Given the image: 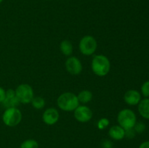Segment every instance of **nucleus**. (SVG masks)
Here are the masks:
<instances>
[{"instance_id": "obj_1", "label": "nucleus", "mask_w": 149, "mask_h": 148, "mask_svg": "<svg viewBox=\"0 0 149 148\" xmlns=\"http://www.w3.org/2000/svg\"><path fill=\"white\" fill-rule=\"evenodd\" d=\"M91 68L96 75L100 77L106 76L110 71L111 62L106 56L97 55L92 59Z\"/></svg>"}, {"instance_id": "obj_2", "label": "nucleus", "mask_w": 149, "mask_h": 148, "mask_svg": "<svg viewBox=\"0 0 149 148\" xmlns=\"http://www.w3.org/2000/svg\"><path fill=\"white\" fill-rule=\"evenodd\" d=\"M57 104L61 110L65 112L74 111L79 105L77 95L72 92H65L61 94L57 99Z\"/></svg>"}, {"instance_id": "obj_3", "label": "nucleus", "mask_w": 149, "mask_h": 148, "mask_svg": "<svg viewBox=\"0 0 149 148\" xmlns=\"http://www.w3.org/2000/svg\"><path fill=\"white\" fill-rule=\"evenodd\" d=\"M22 113L17 107L6 108L2 114V121L7 126L14 127L17 126L22 120Z\"/></svg>"}, {"instance_id": "obj_4", "label": "nucleus", "mask_w": 149, "mask_h": 148, "mask_svg": "<svg viewBox=\"0 0 149 148\" xmlns=\"http://www.w3.org/2000/svg\"><path fill=\"white\" fill-rule=\"evenodd\" d=\"M117 121L125 130L133 129L136 123V115L132 110L123 109L118 113Z\"/></svg>"}, {"instance_id": "obj_5", "label": "nucleus", "mask_w": 149, "mask_h": 148, "mask_svg": "<svg viewBox=\"0 0 149 148\" xmlns=\"http://www.w3.org/2000/svg\"><path fill=\"white\" fill-rule=\"evenodd\" d=\"M97 47L96 39L93 36L87 35L81 38L79 44V48L82 55L90 56L95 52Z\"/></svg>"}, {"instance_id": "obj_6", "label": "nucleus", "mask_w": 149, "mask_h": 148, "mask_svg": "<svg viewBox=\"0 0 149 148\" xmlns=\"http://www.w3.org/2000/svg\"><path fill=\"white\" fill-rule=\"evenodd\" d=\"M15 94L16 97L19 100L20 103L23 104H29L31 102L32 100L34 97L33 88L29 84H22L17 86L16 88Z\"/></svg>"}, {"instance_id": "obj_7", "label": "nucleus", "mask_w": 149, "mask_h": 148, "mask_svg": "<svg viewBox=\"0 0 149 148\" xmlns=\"http://www.w3.org/2000/svg\"><path fill=\"white\" fill-rule=\"evenodd\" d=\"M74 118L80 123H87L93 118V112L87 106L79 105L74 110Z\"/></svg>"}, {"instance_id": "obj_8", "label": "nucleus", "mask_w": 149, "mask_h": 148, "mask_svg": "<svg viewBox=\"0 0 149 148\" xmlns=\"http://www.w3.org/2000/svg\"><path fill=\"white\" fill-rule=\"evenodd\" d=\"M65 69L70 74L77 75L82 71L81 62L77 57H70L65 61Z\"/></svg>"}, {"instance_id": "obj_9", "label": "nucleus", "mask_w": 149, "mask_h": 148, "mask_svg": "<svg viewBox=\"0 0 149 148\" xmlns=\"http://www.w3.org/2000/svg\"><path fill=\"white\" fill-rule=\"evenodd\" d=\"M59 112L55 107H49L45 110L42 115V120L49 126L55 124L59 120Z\"/></svg>"}, {"instance_id": "obj_10", "label": "nucleus", "mask_w": 149, "mask_h": 148, "mask_svg": "<svg viewBox=\"0 0 149 148\" xmlns=\"http://www.w3.org/2000/svg\"><path fill=\"white\" fill-rule=\"evenodd\" d=\"M1 104L6 107H17L20 104V101L16 97L15 91L12 89H9L6 91V97Z\"/></svg>"}, {"instance_id": "obj_11", "label": "nucleus", "mask_w": 149, "mask_h": 148, "mask_svg": "<svg viewBox=\"0 0 149 148\" xmlns=\"http://www.w3.org/2000/svg\"><path fill=\"white\" fill-rule=\"evenodd\" d=\"M124 100L129 105H136L138 104L141 100V95L137 90L130 89L125 92L124 95Z\"/></svg>"}, {"instance_id": "obj_12", "label": "nucleus", "mask_w": 149, "mask_h": 148, "mask_svg": "<svg viewBox=\"0 0 149 148\" xmlns=\"http://www.w3.org/2000/svg\"><path fill=\"white\" fill-rule=\"evenodd\" d=\"M109 135L111 139L114 140H122L125 137V130L119 125L113 126L109 129Z\"/></svg>"}, {"instance_id": "obj_13", "label": "nucleus", "mask_w": 149, "mask_h": 148, "mask_svg": "<svg viewBox=\"0 0 149 148\" xmlns=\"http://www.w3.org/2000/svg\"><path fill=\"white\" fill-rule=\"evenodd\" d=\"M138 112L143 118L149 119V99L146 98L138 103Z\"/></svg>"}, {"instance_id": "obj_14", "label": "nucleus", "mask_w": 149, "mask_h": 148, "mask_svg": "<svg viewBox=\"0 0 149 148\" xmlns=\"http://www.w3.org/2000/svg\"><path fill=\"white\" fill-rule=\"evenodd\" d=\"M60 49L64 55L70 56L73 53V45L69 41L63 40L60 44Z\"/></svg>"}, {"instance_id": "obj_15", "label": "nucleus", "mask_w": 149, "mask_h": 148, "mask_svg": "<svg viewBox=\"0 0 149 148\" xmlns=\"http://www.w3.org/2000/svg\"><path fill=\"white\" fill-rule=\"evenodd\" d=\"M77 98H78L79 102L82 103V104H86V103L90 102L93 100V94L89 90H82L78 94Z\"/></svg>"}, {"instance_id": "obj_16", "label": "nucleus", "mask_w": 149, "mask_h": 148, "mask_svg": "<svg viewBox=\"0 0 149 148\" xmlns=\"http://www.w3.org/2000/svg\"><path fill=\"white\" fill-rule=\"evenodd\" d=\"M31 103L35 109L42 110L45 106V100L42 97H33Z\"/></svg>"}, {"instance_id": "obj_17", "label": "nucleus", "mask_w": 149, "mask_h": 148, "mask_svg": "<svg viewBox=\"0 0 149 148\" xmlns=\"http://www.w3.org/2000/svg\"><path fill=\"white\" fill-rule=\"evenodd\" d=\"M20 148H39V143L34 139H26L20 144Z\"/></svg>"}, {"instance_id": "obj_18", "label": "nucleus", "mask_w": 149, "mask_h": 148, "mask_svg": "<svg viewBox=\"0 0 149 148\" xmlns=\"http://www.w3.org/2000/svg\"><path fill=\"white\" fill-rule=\"evenodd\" d=\"M109 123H110V122H109V119L106 118H102L98 120L97 123V129H100V130H103L109 126Z\"/></svg>"}, {"instance_id": "obj_19", "label": "nucleus", "mask_w": 149, "mask_h": 148, "mask_svg": "<svg viewBox=\"0 0 149 148\" xmlns=\"http://www.w3.org/2000/svg\"><path fill=\"white\" fill-rule=\"evenodd\" d=\"M141 93L146 97H149V81H146L141 86Z\"/></svg>"}, {"instance_id": "obj_20", "label": "nucleus", "mask_w": 149, "mask_h": 148, "mask_svg": "<svg viewBox=\"0 0 149 148\" xmlns=\"http://www.w3.org/2000/svg\"><path fill=\"white\" fill-rule=\"evenodd\" d=\"M133 129L135 131V132H137V133H143L146 129V125L144 124L143 123H142V122L136 123Z\"/></svg>"}, {"instance_id": "obj_21", "label": "nucleus", "mask_w": 149, "mask_h": 148, "mask_svg": "<svg viewBox=\"0 0 149 148\" xmlns=\"http://www.w3.org/2000/svg\"><path fill=\"white\" fill-rule=\"evenodd\" d=\"M135 131L134 130V129H127V130H125V136H127L130 139H132L135 136Z\"/></svg>"}, {"instance_id": "obj_22", "label": "nucleus", "mask_w": 149, "mask_h": 148, "mask_svg": "<svg viewBox=\"0 0 149 148\" xmlns=\"http://www.w3.org/2000/svg\"><path fill=\"white\" fill-rule=\"evenodd\" d=\"M6 97V91L2 88L1 86H0V103H2L4 102V100H5Z\"/></svg>"}, {"instance_id": "obj_23", "label": "nucleus", "mask_w": 149, "mask_h": 148, "mask_svg": "<svg viewBox=\"0 0 149 148\" xmlns=\"http://www.w3.org/2000/svg\"><path fill=\"white\" fill-rule=\"evenodd\" d=\"M138 148H149V141H146V142H142Z\"/></svg>"}, {"instance_id": "obj_24", "label": "nucleus", "mask_w": 149, "mask_h": 148, "mask_svg": "<svg viewBox=\"0 0 149 148\" xmlns=\"http://www.w3.org/2000/svg\"><path fill=\"white\" fill-rule=\"evenodd\" d=\"M103 147L104 148H111L112 147V143L110 141L106 140L103 142Z\"/></svg>"}, {"instance_id": "obj_25", "label": "nucleus", "mask_w": 149, "mask_h": 148, "mask_svg": "<svg viewBox=\"0 0 149 148\" xmlns=\"http://www.w3.org/2000/svg\"><path fill=\"white\" fill-rule=\"evenodd\" d=\"M4 1V0H0V4H1V2H2V1Z\"/></svg>"}, {"instance_id": "obj_26", "label": "nucleus", "mask_w": 149, "mask_h": 148, "mask_svg": "<svg viewBox=\"0 0 149 148\" xmlns=\"http://www.w3.org/2000/svg\"><path fill=\"white\" fill-rule=\"evenodd\" d=\"M46 1H49V0H46Z\"/></svg>"}]
</instances>
